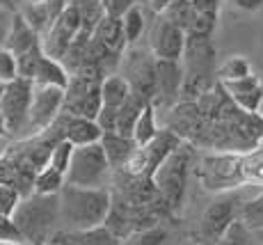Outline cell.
Segmentation results:
<instances>
[{
  "label": "cell",
  "mask_w": 263,
  "mask_h": 245,
  "mask_svg": "<svg viewBox=\"0 0 263 245\" xmlns=\"http://www.w3.org/2000/svg\"><path fill=\"white\" fill-rule=\"evenodd\" d=\"M112 208V192L108 188H78L64 186L60 192V229H85L103 227Z\"/></svg>",
  "instance_id": "cell-1"
},
{
  "label": "cell",
  "mask_w": 263,
  "mask_h": 245,
  "mask_svg": "<svg viewBox=\"0 0 263 245\" xmlns=\"http://www.w3.org/2000/svg\"><path fill=\"white\" fill-rule=\"evenodd\" d=\"M14 224L25 243H48L60 222V195H30L23 197L14 213Z\"/></svg>",
  "instance_id": "cell-2"
},
{
  "label": "cell",
  "mask_w": 263,
  "mask_h": 245,
  "mask_svg": "<svg viewBox=\"0 0 263 245\" xmlns=\"http://www.w3.org/2000/svg\"><path fill=\"white\" fill-rule=\"evenodd\" d=\"M192 161H195V147L183 142L179 149H174L165 158V163L156 170V174L151 177L158 197L165 202V206L174 213V218L179 216L181 208H183Z\"/></svg>",
  "instance_id": "cell-3"
},
{
  "label": "cell",
  "mask_w": 263,
  "mask_h": 245,
  "mask_svg": "<svg viewBox=\"0 0 263 245\" xmlns=\"http://www.w3.org/2000/svg\"><path fill=\"white\" fill-rule=\"evenodd\" d=\"M195 174L201 188L213 195L240 190L247 186L242 174V154L236 151H204L197 161Z\"/></svg>",
  "instance_id": "cell-4"
},
{
  "label": "cell",
  "mask_w": 263,
  "mask_h": 245,
  "mask_svg": "<svg viewBox=\"0 0 263 245\" xmlns=\"http://www.w3.org/2000/svg\"><path fill=\"white\" fill-rule=\"evenodd\" d=\"M240 190L222 192V195H215L211 200V204L199 216V222H197L195 234H192L195 245H217V241L227 234V229L238 220L242 204L250 200V197H242Z\"/></svg>",
  "instance_id": "cell-5"
},
{
  "label": "cell",
  "mask_w": 263,
  "mask_h": 245,
  "mask_svg": "<svg viewBox=\"0 0 263 245\" xmlns=\"http://www.w3.org/2000/svg\"><path fill=\"white\" fill-rule=\"evenodd\" d=\"M112 167L105 156V149L101 142L96 145L76 147L71 165L67 172V183L78 188H105L112 181Z\"/></svg>",
  "instance_id": "cell-6"
},
{
  "label": "cell",
  "mask_w": 263,
  "mask_h": 245,
  "mask_svg": "<svg viewBox=\"0 0 263 245\" xmlns=\"http://www.w3.org/2000/svg\"><path fill=\"white\" fill-rule=\"evenodd\" d=\"M156 62H158V58L151 53L149 44H135L124 50L117 74L128 80L133 94L142 96L146 101H154L156 99Z\"/></svg>",
  "instance_id": "cell-7"
},
{
  "label": "cell",
  "mask_w": 263,
  "mask_h": 245,
  "mask_svg": "<svg viewBox=\"0 0 263 245\" xmlns=\"http://www.w3.org/2000/svg\"><path fill=\"white\" fill-rule=\"evenodd\" d=\"M101 85L103 78L94 74H73L69 80L67 94H64V112L73 117H85L94 119L103 110V99H101Z\"/></svg>",
  "instance_id": "cell-8"
},
{
  "label": "cell",
  "mask_w": 263,
  "mask_h": 245,
  "mask_svg": "<svg viewBox=\"0 0 263 245\" xmlns=\"http://www.w3.org/2000/svg\"><path fill=\"white\" fill-rule=\"evenodd\" d=\"M64 94H67V90H62V87L34 85L28 124H25V131H23L21 140L46 133L50 126L55 124V119L60 117V112L64 110Z\"/></svg>",
  "instance_id": "cell-9"
},
{
  "label": "cell",
  "mask_w": 263,
  "mask_h": 245,
  "mask_svg": "<svg viewBox=\"0 0 263 245\" xmlns=\"http://www.w3.org/2000/svg\"><path fill=\"white\" fill-rule=\"evenodd\" d=\"M32 92H34V83H30L25 78H16L14 83L5 85V94L0 99V115H3L14 140L23 137L30 115V103H32Z\"/></svg>",
  "instance_id": "cell-10"
},
{
  "label": "cell",
  "mask_w": 263,
  "mask_h": 245,
  "mask_svg": "<svg viewBox=\"0 0 263 245\" xmlns=\"http://www.w3.org/2000/svg\"><path fill=\"white\" fill-rule=\"evenodd\" d=\"M80 30H83V14H80V9L76 7V5L69 3L67 9L55 19V23L42 34L44 53H46L48 58L62 62V60L67 58L71 44L76 42V37L80 34Z\"/></svg>",
  "instance_id": "cell-11"
},
{
  "label": "cell",
  "mask_w": 263,
  "mask_h": 245,
  "mask_svg": "<svg viewBox=\"0 0 263 245\" xmlns=\"http://www.w3.org/2000/svg\"><path fill=\"white\" fill-rule=\"evenodd\" d=\"M185 39L188 34L181 28H176L174 23H170L167 19H163L160 14H156V19L151 21L149 28V48L158 60H174L181 62L185 50Z\"/></svg>",
  "instance_id": "cell-12"
},
{
  "label": "cell",
  "mask_w": 263,
  "mask_h": 245,
  "mask_svg": "<svg viewBox=\"0 0 263 245\" xmlns=\"http://www.w3.org/2000/svg\"><path fill=\"white\" fill-rule=\"evenodd\" d=\"M183 78V62H174V60H158L156 62V99L151 101L156 110H172L176 103H181Z\"/></svg>",
  "instance_id": "cell-13"
},
{
  "label": "cell",
  "mask_w": 263,
  "mask_h": 245,
  "mask_svg": "<svg viewBox=\"0 0 263 245\" xmlns=\"http://www.w3.org/2000/svg\"><path fill=\"white\" fill-rule=\"evenodd\" d=\"M227 90L229 99L238 106L240 110L250 112V115H259L263 106V78L256 74L247 76L242 80H234V83H222Z\"/></svg>",
  "instance_id": "cell-14"
},
{
  "label": "cell",
  "mask_w": 263,
  "mask_h": 245,
  "mask_svg": "<svg viewBox=\"0 0 263 245\" xmlns=\"http://www.w3.org/2000/svg\"><path fill=\"white\" fill-rule=\"evenodd\" d=\"M3 46L7 50H12L14 55H25L30 53L32 48L42 46V34L28 23V19L23 16L21 12H14L12 16V23H9V30H7V37H5Z\"/></svg>",
  "instance_id": "cell-15"
},
{
  "label": "cell",
  "mask_w": 263,
  "mask_h": 245,
  "mask_svg": "<svg viewBox=\"0 0 263 245\" xmlns=\"http://www.w3.org/2000/svg\"><path fill=\"white\" fill-rule=\"evenodd\" d=\"M48 245H121V241L108 227L85 229V232L58 229V232L50 236Z\"/></svg>",
  "instance_id": "cell-16"
},
{
  "label": "cell",
  "mask_w": 263,
  "mask_h": 245,
  "mask_svg": "<svg viewBox=\"0 0 263 245\" xmlns=\"http://www.w3.org/2000/svg\"><path fill=\"white\" fill-rule=\"evenodd\" d=\"M92 42H96L99 46H103V48L112 50V53H117V55H124V50L128 48V44H126V37H124L121 19L108 16V14H105V16L99 21V25H96V30L92 34Z\"/></svg>",
  "instance_id": "cell-17"
},
{
  "label": "cell",
  "mask_w": 263,
  "mask_h": 245,
  "mask_svg": "<svg viewBox=\"0 0 263 245\" xmlns=\"http://www.w3.org/2000/svg\"><path fill=\"white\" fill-rule=\"evenodd\" d=\"M101 145H103V149H105V156H108L112 172L124 170V165L128 163V158L135 154V149H138V145H135L133 137H124L119 133H103Z\"/></svg>",
  "instance_id": "cell-18"
},
{
  "label": "cell",
  "mask_w": 263,
  "mask_h": 245,
  "mask_svg": "<svg viewBox=\"0 0 263 245\" xmlns=\"http://www.w3.org/2000/svg\"><path fill=\"white\" fill-rule=\"evenodd\" d=\"M69 76L67 67H64L60 60H53L44 53V58L39 60V67H37V74H34V85H46V87H62L67 90L69 87Z\"/></svg>",
  "instance_id": "cell-19"
},
{
  "label": "cell",
  "mask_w": 263,
  "mask_h": 245,
  "mask_svg": "<svg viewBox=\"0 0 263 245\" xmlns=\"http://www.w3.org/2000/svg\"><path fill=\"white\" fill-rule=\"evenodd\" d=\"M133 90H130L128 80L119 74H112V76H105L103 78V85H101V99H103V108H110V110H119L126 101L130 99Z\"/></svg>",
  "instance_id": "cell-20"
},
{
  "label": "cell",
  "mask_w": 263,
  "mask_h": 245,
  "mask_svg": "<svg viewBox=\"0 0 263 245\" xmlns=\"http://www.w3.org/2000/svg\"><path fill=\"white\" fill-rule=\"evenodd\" d=\"M146 103H151V101H146L138 94H130V99L126 101L117 112V131H115V133H119L124 137H133L135 124H138V119H140V115H142V110L146 108Z\"/></svg>",
  "instance_id": "cell-21"
},
{
  "label": "cell",
  "mask_w": 263,
  "mask_h": 245,
  "mask_svg": "<svg viewBox=\"0 0 263 245\" xmlns=\"http://www.w3.org/2000/svg\"><path fill=\"white\" fill-rule=\"evenodd\" d=\"M121 25H124V37L128 46L140 44V37L146 32V12L142 5H135L121 16Z\"/></svg>",
  "instance_id": "cell-22"
},
{
  "label": "cell",
  "mask_w": 263,
  "mask_h": 245,
  "mask_svg": "<svg viewBox=\"0 0 263 245\" xmlns=\"http://www.w3.org/2000/svg\"><path fill=\"white\" fill-rule=\"evenodd\" d=\"M160 16L167 19L170 23H174L176 28H181L185 34H188L192 21H195L197 16V9L195 5L190 3V0H174V3H170L167 7L160 12Z\"/></svg>",
  "instance_id": "cell-23"
},
{
  "label": "cell",
  "mask_w": 263,
  "mask_h": 245,
  "mask_svg": "<svg viewBox=\"0 0 263 245\" xmlns=\"http://www.w3.org/2000/svg\"><path fill=\"white\" fill-rule=\"evenodd\" d=\"M158 133H160V129H158V119H156V108H154V103H146V108L142 110V115H140L138 124H135L133 140L138 147H146L149 142L156 140Z\"/></svg>",
  "instance_id": "cell-24"
},
{
  "label": "cell",
  "mask_w": 263,
  "mask_h": 245,
  "mask_svg": "<svg viewBox=\"0 0 263 245\" xmlns=\"http://www.w3.org/2000/svg\"><path fill=\"white\" fill-rule=\"evenodd\" d=\"M247 76H252V67L245 55H231L217 67V83H234Z\"/></svg>",
  "instance_id": "cell-25"
},
{
  "label": "cell",
  "mask_w": 263,
  "mask_h": 245,
  "mask_svg": "<svg viewBox=\"0 0 263 245\" xmlns=\"http://www.w3.org/2000/svg\"><path fill=\"white\" fill-rule=\"evenodd\" d=\"M64 186H67V177L50 165L34 177V195H60Z\"/></svg>",
  "instance_id": "cell-26"
},
{
  "label": "cell",
  "mask_w": 263,
  "mask_h": 245,
  "mask_svg": "<svg viewBox=\"0 0 263 245\" xmlns=\"http://www.w3.org/2000/svg\"><path fill=\"white\" fill-rule=\"evenodd\" d=\"M242 174L247 186H256L263 190V142L252 151L242 154Z\"/></svg>",
  "instance_id": "cell-27"
},
{
  "label": "cell",
  "mask_w": 263,
  "mask_h": 245,
  "mask_svg": "<svg viewBox=\"0 0 263 245\" xmlns=\"http://www.w3.org/2000/svg\"><path fill=\"white\" fill-rule=\"evenodd\" d=\"M217 245H261V241H259V236H256V232H252L238 218V220L227 229L224 236L217 241Z\"/></svg>",
  "instance_id": "cell-28"
},
{
  "label": "cell",
  "mask_w": 263,
  "mask_h": 245,
  "mask_svg": "<svg viewBox=\"0 0 263 245\" xmlns=\"http://www.w3.org/2000/svg\"><path fill=\"white\" fill-rule=\"evenodd\" d=\"M240 220L245 222L252 232H256V234L263 232V190L242 204Z\"/></svg>",
  "instance_id": "cell-29"
},
{
  "label": "cell",
  "mask_w": 263,
  "mask_h": 245,
  "mask_svg": "<svg viewBox=\"0 0 263 245\" xmlns=\"http://www.w3.org/2000/svg\"><path fill=\"white\" fill-rule=\"evenodd\" d=\"M165 238H167V229L163 224H158V227H149L142 229V232L130 234L128 238L121 241V245H163Z\"/></svg>",
  "instance_id": "cell-30"
},
{
  "label": "cell",
  "mask_w": 263,
  "mask_h": 245,
  "mask_svg": "<svg viewBox=\"0 0 263 245\" xmlns=\"http://www.w3.org/2000/svg\"><path fill=\"white\" fill-rule=\"evenodd\" d=\"M44 58V46H37L32 48L30 53L25 55H18V78H25L32 83L34 80V74H37V67H39V60Z\"/></svg>",
  "instance_id": "cell-31"
},
{
  "label": "cell",
  "mask_w": 263,
  "mask_h": 245,
  "mask_svg": "<svg viewBox=\"0 0 263 245\" xmlns=\"http://www.w3.org/2000/svg\"><path fill=\"white\" fill-rule=\"evenodd\" d=\"M73 149H76V147L69 140L58 142V145H55V149H53V154H50V163H48V165L55 167L58 172H62V174L67 177L69 165H71V158H73Z\"/></svg>",
  "instance_id": "cell-32"
},
{
  "label": "cell",
  "mask_w": 263,
  "mask_h": 245,
  "mask_svg": "<svg viewBox=\"0 0 263 245\" xmlns=\"http://www.w3.org/2000/svg\"><path fill=\"white\" fill-rule=\"evenodd\" d=\"M18 78V60L12 50L0 46V83L9 85Z\"/></svg>",
  "instance_id": "cell-33"
},
{
  "label": "cell",
  "mask_w": 263,
  "mask_h": 245,
  "mask_svg": "<svg viewBox=\"0 0 263 245\" xmlns=\"http://www.w3.org/2000/svg\"><path fill=\"white\" fill-rule=\"evenodd\" d=\"M21 192L12 186H0V216L3 218H14L18 204H21Z\"/></svg>",
  "instance_id": "cell-34"
},
{
  "label": "cell",
  "mask_w": 263,
  "mask_h": 245,
  "mask_svg": "<svg viewBox=\"0 0 263 245\" xmlns=\"http://www.w3.org/2000/svg\"><path fill=\"white\" fill-rule=\"evenodd\" d=\"M135 5H142V0H103V12L108 16H117L121 19L130 7Z\"/></svg>",
  "instance_id": "cell-35"
},
{
  "label": "cell",
  "mask_w": 263,
  "mask_h": 245,
  "mask_svg": "<svg viewBox=\"0 0 263 245\" xmlns=\"http://www.w3.org/2000/svg\"><path fill=\"white\" fill-rule=\"evenodd\" d=\"M0 241H14V243H25L21 232L16 229L12 218H3L0 216Z\"/></svg>",
  "instance_id": "cell-36"
},
{
  "label": "cell",
  "mask_w": 263,
  "mask_h": 245,
  "mask_svg": "<svg viewBox=\"0 0 263 245\" xmlns=\"http://www.w3.org/2000/svg\"><path fill=\"white\" fill-rule=\"evenodd\" d=\"M16 174L18 170L14 167V163L9 158H0V186H12L14 188V181H16Z\"/></svg>",
  "instance_id": "cell-37"
},
{
  "label": "cell",
  "mask_w": 263,
  "mask_h": 245,
  "mask_svg": "<svg viewBox=\"0 0 263 245\" xmlns=\"http://www.w3.org/2000/svg\"><path fill=\"white\" fill-rule=\"evenodd\" d=\"M195 5V9L204 16H211V19H217L220 16V0H190Z\"/></svg>",
  "instance_id": "cell-38"
},
{
  "label": "cell",
  "mask_w": 263,
  "mask_h": 245,
  "mask_svg": "<svg viewBox=\"0 0 263 245\" xmlns=\"http://www.w3.org/2000/svg\"><path fill=\"white\" fill-rule=\"evenodd\" d=\"M14 135L9 133V129H7V124H5V119H3V115H0V158L3 156H7V151L12 149V145H14Z\"/></svg>",
  "instance_id": "cell-39"
},
{
  "label": "cell",
  "mask_w": 263,
  "mask_h": 245,
  "mask_svg": "<svg viewBox=\"0 0 263 245\" xmlns=\"http://www.w3.org/2000/svg\"><path fill=\"white\" fill-rule=\"evenodd\" d=\"M227 3H231L234 7L242 9V12H259L263 7V0H227Z\"/></svg>",
  "instance_id": "cell-40"
},
{
  "label": "cell",
  "mask_w": 263,
  "mask_h": 245,
  "mask_svg": "<svg viewBox=\"0 0 263 245\" xmlns=\"http://www.w3.org/2000/svg\"><path fill=\"white\" fill-rule=\"evenodd\" d=\"M12 12H5V9H0V46H3L5 37H7V30H9V23H12Z\"/></svg>",
  "instance_id": "cell-41"
},
{
  "label": "cell",
  "mask_w": 263,
  "mask_h": 245,
  "mask_svg": "<svg viewBox=\"0 0 263 245\" xmlns=\"http://www.w3.org/2000/svg\"><path fill=\"white\" fill-rule=\"evenodd\" d=\"M170 3H174V0H149V5H151V9H154V14H160Z\"/></svg>",
  "instance_id": "cell-42"
},
{
  "label": "cell",
  "mask_w": 263,
  "mask_h": 245,
  "mask_svg": "<svg viewBox=\"0 0 263 245\" xmlns=\"http://www.w3.org/2000/svg\"><path fill=\"white\" fill-rule=\"evenodd\" d=\"M0 9H5V12H18L16 7V0H0Z\"/></svg>",
  "instance_id": "cell-43"
},
{
  "label": "cell",
  "mask_w": 263,
  "mask_h": 245,
  "mask_svg": "<svg viewBox=\"0 0 263 245\" xmlns=\"http://www.w3.org/2000/svg\"><path fill=\"white\" fill-rule=\"evenodd\" d=\"M50 0H23V5H48Z\"/></svg>",
  "instance_id": "cell-44"
},
{
  "label": "cell",
  "mask_w": 263,
  "mask_h": 245,
  "mask_svg": "<svg viewBox=\"0 0 263 245\" xmlns=\"http://www.w3.org/2000/svg\"><path fill=\"white\" fill-rule=\"evenodd\" d=\"M0 245H30V243H14V241H0Z\"/></svg>",
  "instance_id": "cell-45"
},
{
  "label": "cell",
  "mask_w": 263,
  "mask_h": 245,
  "mask_svg": "<svg viewBox=\"0 0 263 245\" xmlns=\"http://www.w3.org/2000/svg\"><path fill=\"white\" fill-rule=\"evenodd\" d=\"M3 94H5V85L0 83V99H3Z\"/></svg>",
  "instance_id": "cell-46"
},
{
  "label": "cell",
  "mask_w": 263,
  "mask_h": 245,
  "mask_svg": "<svg viewBox=\"0 0 263 245\" xmlns=\"http://www.w3.org/2000/svg\"><path fill=\"white\" fill-rule=\"evenodd\" d=\"M256 236H259V241L263 243V232H259V234H256Z\"/></svg>",
  "instance_id": "cell-47"
},
{
  "label": "cell",
  "mask_w": 263,
  "mask_h": 245,
  "mask_svg": "<svg viewBox=\"0 0 263 245\" xmlns=\"http://www.w3.org/2000/svg\"><path fill=\"white\" fill-rule=\"evenodd\" d=\"M32 245H48V243H32Z\"/></svg>",
  "instance_id": "cell-48"
},
{
  "label": "cell",
  "mask_w": 263,
  "mask_h": 245,
  "mask_svg": "<svg viewBox=\"0 0 263 245\" xmlns=\"http://www.w3.org/2000/svg\"><path fill=\"white\" fill-rule=\"evenodd\" d=\"M261 245H263V243H261Z\"/></svg>",
  "instance_id": "cell-49"
}]
</instances>
